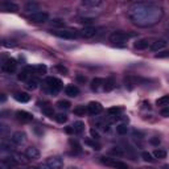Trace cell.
<instances>
[{
    "instance_id": "obj_21",
    "label": "cell",
    "mask_w": 169,
    "mask_h": 169,
    "mask_svg": "<svg viewBox=\"0 0 169 169\" xmlns=\"http://www.w3.org/2000/svg\"><path fill=\"white\" fill-rule=\"evenodd\" d=\"M102 84H104V80H102V78H94V80L91 81V89L98 90Z\"/></svg>"
},
{
    "instance_id": "obj_35",
    "label": "cell",
    "mask_w": 169,
    "mask_h": 169,
    "mask_svg": "<svg viewBox=\"0 0 169 169\" xmlns=\"http://www.w3.org/2000/svg\"><path fill=\"white\" fill-rule=\"evenodd\" d=\"M42 114H45L46 116H53L54 111H53V109L50 106H45V107H42Z\"/></svg>"
},
{
    "instance_id": "obj_17",
    "label": "cell",
    "mask_w": 169,
    "mask_h": 169,
    "mask_svg": "<svg viewBox=\"0 0 169 169\" xmlns=\"http://www.w3.org/2000/svg\"><path fill=\"white\" fill-rule=\"evenodd\" d=\"M2 164H3V167L11 168V167H16V165H17V161H16L13 157H4V159L2 160Z\"/></svg>"
},
{
    "instance_id": "obj_29",
    "label": "cell",
    "mask_w": 169,
    "mask_h": 169,
    "mask_svg": "<svg viewBox=\"0 0 169 169\" xmlns=\"http://www.w3.org/2000/svg\"><path fill=\"white\" fill-rule=\"evenodd\" d=\"M169 103V95H162L161 98H159L156 100V104L157 106H165Z\"/></svg>"
},
{
    "instance_id": "obj_13",
    "label": "cell",
    "mask_w": 169,
    "mask_h": 169,
    "mask_svg": "<svg viewBox=\"0 0 169 169\" xmlns=\"http://www.w3.org/2000/svg\"><path fill=\"white\" fill-rule=\"evenodd\" d=\"M0 7H2L3 11L5 12H16V11H19V7L16 5L15 3H11V2H4L0 4Z\"/></svg>"
},
{
    "instance_id": "obj_32",
    "label": "cell",
    "mask_w": 169,
    "mask_h": 169,
    "mask_svg": "<svg viewBox=\"0 0 169 169\" xmlns=\"http://www.w3.org/2000/svg\"><path fill=\"white\" fill-rule=\"evenodd\" d=\"M35 70H36L37 74H45L48 69H46V66H45V65L40 64V65H36V66H35Z\"/></svg>"
},
{
    "instance_id": "obj_52",
    "label": "cell",
    "mask_w": 169,
    "mask_h": 169,
    "mask_svg": "<svg viewBox=\"0 0 169 169\" xmlns=\"http://www.w3.org/2000/svg\"><path fill=\"white\" fill-rule=\"evenodd\" d=\"M70 169H78V168H70Z\"/></svg>"
},
{
    "instance_id": "obj_4",
    "label": "cell",
    "mask_w": 169,
    "mask_h": 169,
    "mask_svg": "<svg viewBox=\"0 0 169 169\" xmlns=\"http://www.w3.org/2000/svg\"><path fill=\"white\" fill-rule=\"evenodd\" d=\"M16 67H17V62H16V60L15 58H7L3 62V65H2V70L4 73L11 74V73H13L16 70Z\"/></svg>"
},
{
    "instance_id": "obj_9",
    "label": "cell",
    "mask_w": 169,
    "mask_h": 169,
    "mask_svg": "<svg viewBox=\"0 0 169 169\" xmlns=\"http://www.w3.org/2000/svg\"><path fill=\"white\" fill-rule=\"evenodd\" d=\"M16 118H17L21 122H32L33 120V115L31 114V112H28V111H22V110H19V111H16Z\"/></svg>"
},
{
    "instance_id": "obj_27",
    "label": "cell",
    "mask_w": 169,
    "mask_h": 169,
    "mask_svg": "<svg viewBox=\"0 0 169 169\" xmlns=\"http://www.w3.org/2000/svg\"><path fill=\"white\" fill-rule=\"evenodd\" d=\"M70 102H67V100H58L57 102V107L58 109H61V110H69L70 109Z\"/></svg>"
},
{
    "instance_id": "obj_49",
    "label": "cell",
    "mask_w": 169,
    "mask_h": 169,
    "mask_svg": "<svg viewBox=\"0 0 169 169\" xmlns=\"http://www.w3.org/2000/svg\"><path fill=\"white\" fill-rule=\"evenodd\" d=\"M37 169H53V168H52V167H49L48 164H41Z\"/></svg>"
},
{
    "instance_id": "obj_38",
    "label": "cell",
    "mask_w": 169,
    "mask_h": 169,
    "mask_svg": "<svg viewBox=\"0 0 169 169\" xmlns=\"http://www.w3.org/2000/svg\"><path fill=\"white\" fill-rule=\"evenodd\" d=\"M156 58H168L169 57V50H161V52H159L156 56Z\"/></svg>"
},
{
    "instance_id": "obj_53",
    "label": "cell",
    "mask_w": 169,
    "mask_h": 169,
    "mask_svg": "<svg viewBox=\"0 0 169 169\" xmlns=\"http://www.w3.org/2000/svg\"><path fill=\"white\" fill-rule=\"evenodd\" d=\"M164 169H167V168H164Z\"/></svg>"
},
{
    "instance_id": "obj_25",
    "label": "cell",
    "mask_w": 169,
    "mask_h": 169,
    "mask_svg": "<svg viewBox=\"0 0 169 169\" xmlns=\"http://www.w3.org/2000/svg\"><path fill=\"white\" fill-rule=\"evenodd\" d=\"M84 144L86 145H90L93 149H95V151H99L100 149V144H98L95 140H91V139H86L84 140Z\"/></svg>"
},
{
    "instance_id": "obj_39",
    "label": "cell",
    "mask_w": 169,
    "mask_h": 169,
    "mask_svg": "<svg viewBox=\"0 0 169 169\" xmlns=\"http://www.w3.org/2000/svg\"><path fill=\"white\" fill-rule=\"evenodd\" d=\"M56 69H57L60 73H61V74H64V75H66L67 74V73H69V70H67V67H65L64 65H56Z\"/></svg>"
},
{
    "instance_id": "obj_2",
    "label": "cell",
    "mask_w": 169,
    "mask_h": 169,
    "mask_svg": "<svg viewBox=\"0 0 169 169\" xmlns=\"http://www.w3.org/2000/svg\"><path fill=\"white\" fill-rule=\"evenodd\" d=\"M133 35L131 33H126V32H114L112 35L110 36V41L111 42H123L128 40V38H131Z\"/></svg>"
},
{
    "instance_id": "obj_47",
    "label": "cell",
    "mask_w": 169,
    "mask_h": 169,
    "mask_svg": "<svg viewBox=\"0 0 169 169\" xmlns=\"http://www.w3.org/2000/svg\"><path fill=\"white\" fill-rule=\"evenodd\" d=\"M77 81H78V82H82V83H84V82H86V77H82V75L78 74V75H77Z\"/></svg>"
},
{
    "instance_id": "obj_43",
    "label": "cell",
    "mask_w": 169,
    "mask_h": 169,
    "mask_svg": "<svg viewBox=\"0 0 169 169\" xmlns=\"http://www.w3.org/2000/svg\"><path fill=\"white\" fill-rule=\"evenodd\" d=\"M90 135H91V138H93L94 140H98V139H99V133H98V131H95L94 128L90 129Z\"/></svg>"
},
{
    "instance_id": "obj_28",
    "label": "cell",
    "mask_w": 169,
    "mask_h": 169,
    "mask_svg": "<svg viewBox=\"0 0 169 169\" xmlns=\"http://www.w3.org/2000/svg\"><path fill=\"white\" fill-rule=\"evenodd\" d=\"M122 111H123L122 107H116V106H115V107H110V109H109V114H110L111 116H118Z\"/></svg>"
},
{
    "instance_id": "obj_41",
    "label": "cell",
    "mask_w": 169,
    "mask_h": 169,
    "mask_svg": "<svg viewBox=\"0 0 169 169\" xmlns=\"http://www.w3.org/2000/svg\"><path fill=\"white\" fill-rule=\"evenodd\" d=\"M50 24H52L53 27H64L65 25V22L62 20H58V19H56L53 21H50Z\"/></svg>"
},
{
    "instance_id": "obj_20",
    "label": "cell",
    "mask_w": 169,
    "mask_h": 169,
    "mask_svg": "<svg viewBox=\"0 0 169 169\" xmlns=\"http://www.w3.org/2000/svg\"><path fill=\"white\" fill-rule=\"evenodd\" d=\"M38 8H40V4L35 3V2H29V3L25 4V11H29V12H32V11L38 12Z\"/></svg>"
},
{
    "instance_id": "obj_50",
    "label": "cell",
    "mask_w": 169,
    "mask_h": 169,
    "mask_svg": "<svg viewBox=\"0 0 169 169\" xmlns=\"http://www.w3.org/2000/svg\"><path fill=\"white\" fill-rule=\"evenodd\" d=\"M2 102H5V95L2 94Z\"/></svg>"
},
{
    "instance_id": "obj_18",
    "label": "cell",
    "mask_w": 169,
    "mask_h": 169,
    "mask_svg": "<svg viewBox=\"0 0 169 169\" xmlns=\"http://www.w3.org/2000/svg\"><path fill=\"white\" fill-rule=\"evenodd\" d=\"M114 87H115L114 78H107V80L104 81V84H103L104 91H111V90H114Z\"/></svg>"
},
{
    "instance_id": "obj_40",
    "label": "cell",
    "mask_w": 169,
    "mask_h": 169,
    "mask_svg": "<svg viewBox=\"0 0 169 169\" xmlns=\"http://www.w3.org/2000/svg\"><path fill=\"white\" fill-rule=\"evenodd\" d=\"M69 143H70V145L73 147V149H75L77 152H81V147H80V144L77 143V140L70 139V140H69Z\"/></svg>"
},
{
    "instance_id": "obj_31",
    "label": "cell",
    "mask_w": 169,
    "mask_h": 169,
    "mask_svg": "<svg viewBox=\"0 0 169 169\" xmlns=\"http://www.w3.org/2000/svg\"><path fill=\"white\" fill-rule=\"evenodd\" d=\"M74 114H75L77 116H83L84 114H86V107H84V106H78V107H75V109H74Z\"/></svg>"
},
{
    "instance_id": "obj_48",
    "label": "cell",
    "mask_w": 169,
    "mask_h": 169,
    "mask_svg": "<svg viewBox=\"0 0 169 169\" xmlns=\"http://www.w3.org/2000/svg\"><path fill=\"white\" fill-rule=\"evenodd\" d=\"M65 131H66V133L70 135V133H74V128H73V126H71V127H66Z\"/></svg>"
},
{
    "instance_id": "obj_42",
    "label": "cell",
    "mask_w": 169,
    "mask_h": 169,
    "mask_svg": "<svg viewBox=\"0 0 169 169\" xmlns=\"http://www.w3.org/2000/svg\"><path fill=\"white\" fill-rule=\"evenodd\" d=\"M111 153H112V155H116V156H122V155H123V151H122L120 148L115 147V148L111 149Z\"/></svg>"
},
{
    "instance_id": "obj_34",
    "label": "cell",
    "mask_w": 169,
    "mask_h": 169,
    "mask_svg": "<svg viewBox=\"0 0 169 169\" xmlns=\"http://www.w3.org/2000/svg\"><path fill=\"white\" fill-rule=\"evenodd\" d=\"M127 131H128V127L126 124H119V126L116 127V132L119 133V135H126Z\"/></svg>"
},
{
    "instance_id": "obj_16",
    "label": "cell",
    "mask_w": 169,
    "mask_h": 169,
    "mask_svg": "<svg viewBox=\"0 0 169 169\" xmlns=\"http://www.w3.org/2000/svg\"><path fill=\"white\" fill-rule=\"evenodd\" d=\"M165 45H167L165 40H157V41H155L151 45V49L153 50V52H160L162 48H165Z\"/></svg>"
},
{
    "instance_id": "obj_15",
    "label": "cell",
    "mask_w": 169,
    "mask_h": 169,
    "mask_svg": "<svg viewBox=\"0 0 169 169\" xmlns=\"http://www.w3.org/2000/svg\"><path fill=\"white\" fill-rule=\"evenodd\" d=\"M149 46V41L147 40V38H142V40H139L135 42L133 45V48L135 49H138V50H144V49H147Z\"/></svg>"
},
{
    "instance_id": "obj_7",
    "label": "cell",
    "mask_w": 169,
    "mask_h": 169,
    "mask_svg": "<svg viewBox=\"0 0 169 169\" xmlns=\"http://www.w3.org/2000/svg\"><path fill=\"white\" fill-rule=\"evenodd\" d=\"M12 142L16 145H21L27 142V133L24 131H17L12 135Z\"/></svg>"
},
{
    "instance_id": "obj_23",
    "label": "cell",
    "mask_w": 169,
    "mask_h": 169,
    "mask_svg": "<svg viewBox=\"0 0 169 169\" xmlns=\"http://www.w3.org/2000/svg\"><path fill=\"white\" fill-rule=\"evenodd\" d=\"M82 4L86 7H99V5H102V2L100 0H84Z\"/></svg>"
},
{
    "instance_id": "obj_30",
    "label": "cell",
    "mask_w": 169,
    "mask_h": 169,
    "mask_svg": "<svg viewBox=\"0 0 169 169\" xmlns=\"http://www.w3.org/2000/svg\"><path fill=\"white\" fill-rule=\"evenodd\" d=\"M153 156L156 157V159H165L167 157V152L164 151V149H155V152H153Z\"/></svg>"
},
{
    "instance_id": "obj_24",
    "label": "cell",
    "mask_w": 169,
    "mask_h": 169,
    "mask_svg": "<svg viewBox=\"0 0 169 169\" xmlns=\"http://www.w3.org/2000/svg\"><path fill=\"white\" fill-rule=\"evenodd\" d=\"M111 167H112V168H115V169H129L126 162L118 161V160H114V161H112V165H111Z\"/></svg>"
},
{
    "instance_id": "obj_44",
    "label": "cell",
    "mask_w": 169,
    "mask_h": 169,
    "mask_svg": "<svg viewBox=\"0 0 169 169\" xmlns=\"http://www.w3.org/2000/svg\"><path fill=\"white\" fill-rule=\"evenodd\" d=\"M160 114H161V116H169V107H164V109H161V111H160Z\"/></svg>"
},
{
    "instance_id": "obj_8",
    "label": "cell",
    "mask_w": 169,
    "mask_h": 169,
    "mask_svg": "<svg viewBox=\"0 0 169 169\" xmlns=\"http://www.w3.org/2000/svg\"><path fill=\"white\" fill-rule=\"evenodd\" d=\"M102 110H103V107L99 102H90L89 106H87V111L91 115H98L102 112Z\"/></svg>"
},
{
    "instance_id": "obj_33",
    "label": "cell",
    "mask_w": 169,
    "mask_h": 169,
    "mask_svg": "<svg viewBox=\"0 0 169 169\" xmlns=\"http://www.w3.org/2000/svg\"><path fill=\"white\" fill-rule=\"evenodd\" d=\"M13 159L16 160V161H17V164H19V162H22V164H25V162L28 161V157L25 156H22V155H20V153H16V155H13Z\"/></svg>"
},
{
    "instance_id": "obj_10",
    "label": "cell",
    "mask_w": 169,
    "mask_h": 169,
    "mask_svg": "<svg viewBox=\"0 0 169 169\" xmlns=\"http://www.w3.org/2000/svg\"><path fill=\"white\" fill-rule=\"evenodd\" d=\"M25 156L31 160H36L40 157V151H38L36 147H28L25 149Z\"/></svg>"
},
{
    "instance_id": "obj_5",
    "label": "cell",
    "mask_w": 169,
    "mask_h": 169,
    "mask_svg": "<svg viewBox=\"0 0 169 169\" xmlns=\"http://www.w3.org/2000/svg\"><path fill=\"white\" fill-rule=\"evenodd\" d=\"M46 164L49 167H52L53 169H62L64 168V160L61 159L60 156H52L48 159Z\"/></svg>"
},
{
    "instance_id": "obj_36",
    "label": "cell",
    "mask_w": 169,
    "mask_h": 169,
    "mask_svg": "<svg viewBox=\"0 0 169 169\" xmlns=\"http://www.w3.org/2000/svg\"><path fill=\"white\" fill-rule=\"evenodd\" d=\"M142 157H143V160L144 161H147V162H153V156H152L149 152H143L142 153Z\"/></svg>"
},
{
    "instance_id": "obj_19",
    "label": "cell",
    "mask_w": 169,
    "mask_h": 169,
    "mask_svg": "<svg viewBox=\"0 0 169 169\" xmlns=\"http://www.w3.org/2000/svg\"><path fill=\"white\" fill-rule=\"evenodd\" d=\"M31 71H32V67H29V66H28V67H25L24 70H21V71L19 73V75H17L19 81H22V82H24V81H27L28 74H29Z\"/></svg>"
},
{
    "instance_id": "obj_12",
    "label": "cell",
    "mask_w": 169,
    "mask_h": 169,
    "mask_svg": "<svg viewBox=\"0 0 169 169\" xmlns=\"http://www.w3.org/2000/svg\"><path fill=\"white\" fill-rule=\"evenodd\" d=\"M95 33H97V29L93 27H84L83 29L80 32V35L84 38H91L93 36H95Z\"/></svg>"
},
{
    "instance_id": "obj_11",
    "label": "cell",
    "mask_w": 169,
    "mask_h": 169,
    "mask_svg": "<svg viewBox=\"0 0 169 169\" xmlns=\"http://www.w3.org/2000/svg\"><path fill=\"white\" fill-rule=\"evenodd\" d=\"M65 94L67 95V97H78V94H80V89H78L75 84H67V86L65 87Z\"/></svg>"
},
{
    "instance_id": "obj_22",
    "label": "cell",
    "mask_w": 169,
    "mask_h": 169,
    "mask_svg": "<svg viewBox=\"0 0 169 169\" xmlns=\"http://www.w3.org/2000/svg\"><path fill=\"white\" fill-rule=\"evenodd\" d=\"M73 128H74V132L75 133H82V131L84 129V123L78 120V122H74V124H73Z\"/></svg>"
},
{
    "instance_id": "obj_45",
    "label": "cell",
    "mask_w": 169,
    "mask_h": 169,
    "mask_svg": "<svg viewBox=\"0 0 169 169\" xmlns=\"http://www.w3.org/2000/svg\"><path fill=\"white\" fill-rule=\"evenodd\" d=\"M151 144H153V145L160 144V139H159V138H153V139H151Z\"/></svg>"
},
{
    "instance_id": "obj_37",
    "label": "cell",
    "mask_w": 169,
    "mask_h": 169,
    "mask_svg": "<svg viewBox=\"0 0 169 169\" xmlns=\"http://www.w3.org/2000/svg\"><path fill=\"white\" fill-rule=\"evenodd\" d=\"M56 120H57L60 124H64V123L67 122V116L65 114H58V115H56Z\"/></svg>"
},
{
    "instance_id": "obj_51",
    "label": "cell",
    "mask_w": 169,
    "mask_h": 169,
    "mask_svg": "<svg viewBox=\"0 0 169 169\" xmlns=\"http://www.w3.org/2000/svg\"><path fill=\"white\" fill-rule=\"evenodd\" d=\"M20 169H35V168H20Z\"/></svg>"
},
{
    "instance_id": "obj_1",
    "label": "cell",
    "mask_w": 169,
    "mask_h": 169,
    "mask_svg": "<svg viewBox=\"0 0 169 169\" xmlns=\"http://www.w3.org/2000/svg\"><path fill=\"white\" fill-rule=\"evenodd\" d=\"M45 82H46V86L50 90V93H53V94H57L62 89V82L56 77H48Z\"/></svg>"
},
{
    "instance_id": "obj_26",
    "label": "cell",
    "mask_w": 169,
    "mask_h": 169,
    "mask_svg": "<svg viewBox=\"0 0 169 169\" xmlns=\"http://www.w3.org/2000/svg\"><path fill=\"white\" fill-rule=\"evenodd\" d=\"M27 87L29 90H36L38 87V81L36 80V78H32V80H29L27 82Z\"/></svg>"
},
{
    "instance_id": "obj_6",
    "label": "cell",
    "mask_w": 169,
    "mask_h": 169,
    "mask_svg": "<svg viewBox=\"0 0 169 169\" xmlns=\"http://www.w3.org/2000/svg\"><path fill=\"white\" fill-rule=\"evenodd\" d=\"M52 33L54 36H57L60 38H66V40H74V38H77V33L73 31H54Z\"/></svg>"
},
{
    "instance_id": "obj_46",
    "label": "cell",
    "mask_w": 169,
    "mask_h": 169,
    "mask_svg": "<svg viewBox=\"0 0 169 169\" xmlns=\"http://www.w3.org/2000/svg\"><path fill=\"white\" fill-rule=\"evenodd\" d=\"M80 22H82V24H91L93 20L91 19H81Z\"/></svg>"
},
{
    "instance_id": "obj_3",
    "label": "cell",
    "mask_w": 169,
    "mask_h": 169,
    "mask_svg": "<svg viewBox=\"0 0 169 169\" xmlns=\"http://www.w3.org/2000/svg\"><path fill=\"white\" fill-rule=\"evenodd\" d=\"M48 19H49V15L46 12H33L29 16V21L35 22V24H41V22L48 21Z\"/></svg>"
},
{
    "instance_id": "obj_14",
    "label": "cell",
    "mask_w": 169,
    "mask_h": 169,
    "mask_svg": "<svg viewBox=\"0 0 169 169\" xmlns=\"http://www.w3.org/2000/svg\"><path fill=\"white\" fill-rule=\"evenodd\" d=\"M13 98L20 103H27V102H29V99H31V97L27 93H15Z\"/></svg>"
}]
</instances>
